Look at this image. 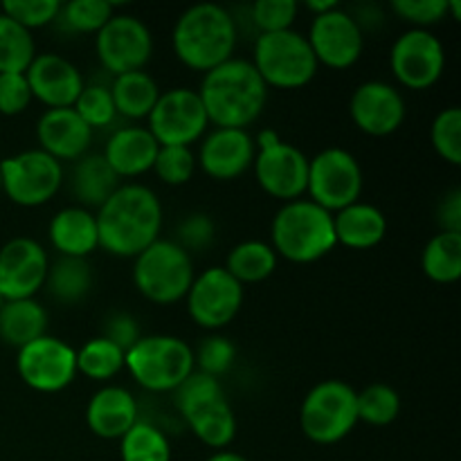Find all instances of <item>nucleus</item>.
Here are the masks:
<instances>
[{
    "mask_svg": "<svg viewBox=\"0 0 461 461\" xmlns=\"http://www.w3.org/2000/svg\"><path fill=\"white\" fill-rule=\"evenodd\" d=\"M99 248L111 257L135 259L162 232V205L151 187L124 183L95 212Z\"/></svg>",
    "mask_w": 461,
    "mask_h": 461,
    "instance_id": "f257e3e1",
    "label": "nucleus"
},
{
    "mask_svg": "<svg viewBox=\"0 0 461 461\" xmlns=\"http://www.w3.org/2000/svg\"><path fill=\"white\" fill-rule=\"evenodd\" d=\"M196 93L214 129L248 131L268 104V86L255 66L234 57L205 72Z\"/></svg>",
    "mask_w": 461,
    "mask_h": 461,
    "instance_id": "f03ea898",
    "label": "nucleus"
},
{
    "mask_svg": "<svg viewBox=\"0 0 461 461\" xmlns=\"http://www.w3.org/2000/svg\"><path fill=\"white\" fill-rule=\"evenodd\" d=\"M239 41L237 21L216 3H198L185 9L171 30L174 54L194 72H210L230 61Z\"/></svg>",
    "mask_w": 461,
    "mask_h": 461,
    "instance_id": "7ed1b4c3",
    "label": "nucleus"
},
{
    "mask_svg": "<svg viewBox=\"0 0 461 461\" xmlns=\"http://www.w3.org/2000/svg\"><path fill=\"white\" fill-rule=\"evenodd\" d=\"M270 246L291 264H313L338 246L333 214L309 198L282 203L270 221Z\"/></svg>",
    "mask_w": 461,
    "mask_h": 461,
    "instance_id": "20e7f679",
    "label": "nucleus"
},
{
    "mask_svg": "<svg viewBox=\"0 0 461 461\" xmlns=\"http://www.w3.org/2000/svg\"><path fill=\"white\" fill-rule=\"evenodd\" d=\"M171 394L176 410L198 441L207 448L228 450L237 437V417L219 378L192 372Z\"/></svg>",
    "mask_w": 461,
    "mask_h": 461,
    "instance_id": "39448f33",
    "label": "nucleus"
},
{
    "mask_svg": "<svg viewBox=\"0 0 461 461\" xmlns=\"http://www.w3.org/2000/svg\"><path fill=\"white\" fill-rule=\"evenodd\" d=\"M194 277L192 255L174 239H158L133 259V284L151 304L169 306L185 300Z\"/></svg>",
    "mask_w": 461,
    "mask_h": 461,
    "instance_id": "423d86ee",
    "label": "nucleus"
},
{
    "mask_svg": "<svg viewBox=\"0 0 461 461\" xmlns=\"http://www.w3.org/2000/svg\"><path fill=\"white\" fill-rule=\"evenodd\" d=\"M124 369L142 390L167 394L174 392L196 369L194 349L178 336H142L126 351Z\"/></svg>",
    "mask_w": 461,
    "mask_h": 461,
    "instance_id": "0eeeda50",
    "label": "nucleus"
},
{
    "mask_svg": "<svg viewBox=\"0 0 461 461\" xmlns=\"http://www.w3.org/2000/svg\"><path fill=\"white\" fill-rule=\"evenodd\" d=\"M250 63L264 84L277 90L304 88L320 70L306 34H300L297 30L257 36Z\"/></svg>",
    "mask_w": 461,
    "mask_h": 461,
    "instance_id": "6e6552de",
    "label": "nucleus"
},
{
    "mask_svg": "<svg viewBox=\"0 0 461 461\" xmlns=\"http://www.w3.org/2000/svg\"><path fill=\"white\" fill-rule=\"evenodd\" d=\"M356 423V390L340 378L313 385L300 405L302 432L318 446L338 444L354 432Z\"/></svg>",
    "mask_w": 461,
    "mask_h": 461,
    "instance_id": "1a4fd4ad",
    "label": "nucleus"
},
{
    "mask_svg": "<svg viewBox=\"0 0 461 461\" xmlns=\"http://www.w3.org/2000/svg\"><path fill=\"white\" fill-rule=\"evenodd\" d=\"M365 176L358 158L342 147L322 149L318 156L309 158L306 194L309 201L322 210L336 212L354 205L363 194Z\"/></svg>",
    "mask_w": 461,
    "mask_h": 461,
    "instance_id": "9d476101",
    "label": "nucleus"
},
{
    "mask_svg": "<svg viewBox=\"0 0 461 461\" xmlns=\"http://www.w3.org/2000/svg\"><path fill=\"white\" fill-rule=\"evenodd\" d=\"M3 194L21 207H41L63 187V165L41 149L14 153L0 160Z\"/></svg>",
    "mask_w": 461,
    "mask_h": 461,
    "instance_id": "9b49d317",
    "label": "nucleus"
},
{
    "mask_svg": "<svg viewBox=\"0 0 461 461\" xmlns=\"http://www.w3.org/2000/svg\"><path fill=\"white\" fill-rule=\"evenodd\" d=\"M147 129L160 147H192L210 131V120L196 90L180 86L160 93Z\"/></svg>",
    "mask_w": 461,
    "mask_h": 461,
    "instance_id": "f8f14e48",
    "label": "nucleus"
},
{
    "mask_svg": "<svg viewBox=\"0 0 461 461\" xmlns=\"http://www.w3.org/2000/svg\"><path fill=\"white\" fill-rule=\"evenodd\" d=\"M95 54L113 77L144 70L153 57V34L142 18L115 12L95 34Z\"/></svg>",
    "mask_w": 461,
    "mask_h": 461,
    "instance_id": "ddd939ff",
    "label": "nucleus"
},
{
    "mask_svg": "<svg viewBox=\"0 0 461 461\" xmlns=\"http://www.w3.org/2000/svg\"><path fill=\"white\" fill-rule=\"evenodd\" d=\"M246 288L223 268L212 266L194 277L189 286L187 313L194 322L210 333H219L239 315Z\"/></svg>",
    "mask_w": 461,
    "mask_h": 461,
    "instance_id": "4468645a",
    "label": "nucleus"
},
{
    "mask_svg": "<svg viewBox=\"0 0 461 461\" xmlns=\"http://www.w3.org/2000/svg\"><path fill=\"white\" fill-rule=\"evenodd\" d=\"M16 369L21 381L41 394L61 392L77 376V351L61 338L50 333L39 340L21 347L16 356Z\"/></svg>",
    "mask_w": 461,
    "mask_h": 461,
    "instance_id": "2eb2a0df",
    "label": "nucleus"
},
{
    "mask_svg": "<svg viewBox=\"0 0 461 461\" xmlns=\"http://www.w3.org/2000/svg\"><path fill=\"white\" fill-rule=\"evenodd\" d=\"M394 79L408 90H428L446 70L444 43L430 30H405L390 50Z\"/></svg>",
    "mask_w": 461,
    "mask_h": 461,
    "instance_id": "dca6fc26",
    "label": "nucleus"
},
{
    "mask_svg": "<svg viewBox=\"0 0 461 461\" xmlns=\"http://www.w3.org/2000/svg\"><path fill=\"white\" fill-rule=\"evenodd\" d=\"M306 41L313 50L318 66H327L331 70H347L356 66L365 50L363 30L351 12L342 7L313 16Z\"/></svg>",
    "mask_w": 461,
    "mask_h": 461,
    "instance_id": "f3484780",
    "label": "nucleus"
},
{
    "mask_svg": "<svg viewBox=\"0 0 461 461\" xmlns=\"http://www.w3.org/2000/svg\"><path fill=\"white\" fill-rule=\"evenodd\" d=\"M351 122L358 131L372 138H387L403 126L408 106L396 86L372 79L356 86L349 99Z\"/></svg>",
    "mask_w": 461,
    "mask_h": 461,
    "instance_id": "a211bd4d",
    "label": "nucleus"
},
{
    "mask_svg": "<svg viewBox=\"0 0 461 461\" xmlns=\"http://www.w3.org/2000/svg\"><path fill=\"white\" fill-rule=\"evenodd\" d=\"M257 185L268 196L282 203L297 201L306 194V178H309V158L291 142L279 140L268 149H259L252 162Z\"/></svg>",
    "mask_w": 461,
    "mask_h": 461,
    "instance_id": "6ab92c4d",
    "label": "nucleus"
},
{
    "mask_svg": "<svg viewBox=\"0 0 461 461\" xmlns=\"http://www.w3.org/2000/svg\"><path fill=\"white\" fill-rule=\"evenodd\" d=\"M50 259L36 239L14 237L0 248V291L5 300H30L45 286Z\"/></svg>",
    "mask_w": 461,
    "mask_h": 461,
    "instance_id": "aec40b11",
    "label": "nucleus"
},
{
    "mask_svg": "<svg viewBox=\"0 0 461 461\" xmlns=\"http://www.w3.org/2000/svg\"><path fill=\"white\" fill-rule=\"evenodd\" d=\"M255 138L243 129H210L201 140L196 165L216 183L237 180L252 169Z\"/></svg>",
    "mask_w": 461,
    "mask_h": 461,
    "instance_id": "412c9836",
    "label": "nucleus"
},
{
    "mask_svg": "<svg viewBox=\"0 0 461 461\" xmlns=\"http://www.w3.org/2000/svg\"><path fill=\"white\" fill-rule=\"evenodd\" d=\"M32 97L48 108H72L84 90L86 79L79 68L61 54H36L25 70Z\"/></svg>",
    "mask_w": 461,
    "mask_h": 461,
    "instance_id": "4be33fe9",
    "label": "nucleus"
},
{
    "mask_svg": "<svg viewBox=\"0 0 461 461\" xmlns=\"http://www.w3.org/2000/svg\"><path fill=\"white\" fill-rule=\"evenodd\" d=\"M95 131L81 120L75 108H48L36 122L39 149L54 160L77 162L90 151Z\"/></svg>",
    "mask_w": 461,
    "mask_h": 461,
    "instance_id": "5701e85b",
    "label": "nucleus"
},
{
    "mask_svg": "<svg viewBox=\"0 0 461 461\" xmlns=\"http://www.w3.org/2000/svg\"><path fill=\"white\" fill-rule=\"evenodd\" d=\"M140 421L138 399L122 385H104L86 405L88 430L99 439L120 441Z\"/></svg>",
    "mask_w": 461,
    "mask_h": 461,
    "instance_id": "b1692460",
    "label": "nucleus"
},
{
    "mask_svg": "<svg viewBox=\"0 0 461 461\" xmlns=\"http://www.w3.org/2000/svg\"><path fill=\"white\" fill-rule=\"evenodd\" d=\"M160 144L156 142L147 126H120L108 135L104 144V160L108 162L117 178H138L153 169Z\"/></svg>",
    "mask_w": 461,
    "mask_h": 461,
    "instance_id": "393cba45",
    "label": "nucleus"
},
{
    "mask_svg": "<svg viewBox=\"0 0 461 461\" xmlns=\"http://www.w3.org/2000/svg\"><path fill=\"white\" fill-rule=\"evenodd\" d=\"M48 239L54 250L70 259H88L99 248L95 212L79 205L59 210L48 223Z\"/></svg>",
    "mask_w": 461,
    "mask_h": 461,
    "instance_id": "a878e982",
    "label": "nucleus"
},
{
    "mask_svg": "<svg viewBox=\"0 0 461 461\" xmlns=\"http://www.w3.org/2000/svg\"><path fill=\"white\" fill-rule=\"evenodd\" d=\"M333 232L338 246L351 250H372L385 239L387 219L372 203H354L333 214Z\"/></svg>",
    "mask_w": 461,
    "mask_h": 461,
    "instance_id": "bb28decb",
    "label": "nucleus"
},
{
    "mask_svg": "<svg viewBox=\"0 0 461 461\" xmlns=\"http://www.w3.org/2000/svg\"><path fill=\"white\" fill-rule=\"evenodd\" d=\"M120 185V178L108 167L102 153H86L72 167V196L77 198L79 207H86V210H90V207H97L99 210Z\"/></svg>",
    "mask_w": 461,
    "mask_h": 461,
    "instance_id": "cd10ccee",
    "label": "nucleus"
},
{
    "mask_svg": "<svg viewBox=\"0 0 461 461\" xmlns=\"http://www.w3.org/2000/svg\"><path fill=\"white\" fill-rule=\"evenodd\" d=\"M50 315L36 297L7 300L0 309V340L9 347L30 345L48 333Z\"/></svg>",
    "mask_w": 461,
    "mask_h": 461,
    "instance_id": "c85d7f7f",
    "label": "nucleus"
},
{
    "mask_svg": "<svg viewBox=\"0 0 461 461\" xmlns=\"http://www.w3.org/2000/svg\"><path fill=\"white\" fill-rule=\"evenodd\" d=\"M108 88H111L117 115L126 120H147L162 93L158 81L144 70L113 77Z\"/></svg>",
    "mask_w": 461,
    "mask_h": 461,
    "instance_id": "c756f323",
    "label": "nucleus"
},
{
    "mask_svg": "<svg viewBox=\"0 0 461 461\" xmlns=\"http://www.w3.org/2000/svg\"><path fill=\"white\" fill-rule=\"evenodd\" d=\"M43 288H48L50 297L63 306H75L84 302L93 291V268L88 259L59 257L54 264H50Z\"/></svg>",
    "mask_w": 461,
    "mask_h": 461,
    "instance_id": "7c9ffc66",
    "label": "nucleus"
},
{
    "mask_svg": "<svg viewBox=\"0 0 461 461\" xmlns=\"http://www.w3.org/2000/svg\"><path fill=\"white\" fill-rule=\"evenodd\" d=\"M277 261L279 257L270 243L259 241V239H248V241L237 243L228 252L223 268L241 286H246V284L266 282L277 270Z\"/></svg>",
    "mask_w": 461,
    "mask_h": 461,
    "instance_id": "2f4dec72",
    "label": "nucleus"
},
{
    "mask_svg": "<svg viewBox=\"0 0 461 461\" xmlns=\"http://www.w3.org/2000/svg\"><path fill=\"white\" fill-rule=\"evenodd\" d=\"M421 270L430 282L455 284L461 275V232H439L421 252Z\"/></svg>",
    "mask_w": 461,
    "mask_h": 461,
    "instance_id": "473e14b6",
    "label": "nucleus"
},
{
    "mask_svg": "<svg viewBox=\"0 0 461 461\" xmlns=\"http://www.w3.org/2000/svg\"><path fill=\"white\" fill-rule=\"evenodd\" d=\"M124 363L126 351L102 336L90 338L77 351V374H84L95 383L113 381L124 369Z\"/></svg>",
    "mask_w": 461,
    "mask_h": 461,
    "instance_id": "72a5a7b5",
    "label": "nucleus"
},
{
    "mask_svg": "<svg viewBox=\"0 0 461 461\" xmlns=\"http://www.w3.org/2000/svg\"><path fill=\"white\" fill-rule=\"evenodd\" d=\"M122 461H171V444L165 432L140 419L120 439Z\"/></svg>",
    "mask_w": 461,
    "mask_h": 461,
    "instance_id": "f704fd0d",
    "label": "nucleus"
},
{
    "mask_svg": "<svg viewBox=\"0 0 461 461\" xmlns=\"http://www.w3.org/2000/svg\"><path fill=\"white\" fill-rule=\"evenodd\" d=\"M356 412H358V421L367 426H390L401 414L399 392L385 383H372L365 390L356 392Z\"/></svg>",
    "mask_w": 461,
    "mask_h": 461,
    "instance_id": "c9c22d12",
    "label": "nucleus"
},
{
    "mask_svg": "<svg viewBox=\"0 0 461 461\" xmlns=\"http://www.w3.org/2000/svg\"><path fill=\"white\" fill-rule=\"evenodd\" d=\"M36 57L32 32L14 23L0 12V75L3 72H25Z\"/></svg>",
    "mask_w": 461,
    "mask_h": 461,
    "instance_id": "e433bc0d",
    "label": "nucleus"
},
{
    "mask_svg": "<svg viewBox=\"0 0 461 461\" xmlns=\"http://www.w3.org/2000/svg\"><path fill=\"white\" fill-rule=\"evenodd\" d=\"M115 14L108 0H70L61 5L57 21L72 34H97Z\"/></svg>",
    "mask_w": 461,
    "mask_h": 461,
    "instance_id": "4c0bfd02",
    "label": "nucleus"
},
{
    "mask_svg": "<svg viewBox=\"0 0 461 461\" xmlns=\"http://www.w3.org/2000/svg\"><path fill=\"white\" fill-rule=\"evenodd\" d=\"M72 108H75L77 115H79L93 131L108 129V126L115 124L117 120L111 88L102 84H86Z\"/></svg>",
    "mask_w": 461,
    "mask_h": 461,
    "instance_id": "58836bf2",
    "label": "nucleus"
},
{
    "mask_svg": "<svg viewBox=\"0 0 461 461\" xmlns=\"http://www.w3.org/2000/svg\"><path fill=\"white\" fill-rule=\"evenodd\" d=\"M430 142L437 156L448 165H461V111L457 106L437 113L430 126Z\"/></svg>",
    "mask_w": 461,
    "mask_h": 461,
    "instance_id": "ea45409f",
    "label": "nucleus"
},
{
    "mask_svg": "<svg viewBox=\"0 0 461 461\" xmlns=\"http://www.w3.org/2000/svg\"><path fill=\"white\" fill-rule=\"evenodd\" d=\"M234 360H237V347L230 338L221 336V333H210L201 340V345L194 351V365L196 372L207 374V376L221 378L232 369Z\"/></svg>",
    "mask_w": 461,
    "mask_h": 461,
    "instance_id": "a19ab883",
    "label": "nucleus"
},
{
    "mask_svg": "<svg viewBox=\"0 0 461 461\" xmlns=\"http://www.w3.org/2000/svg\"><path fill=\"white\" fill-rule=\"evenodd\" d=\"M196 167V153L192 147H160L151 171H156L165 185L180 187L194 178Z\"/></svg>",
    "mask_w": 461,
    "mask_h": 461,
    "instance_id": "79ce46f5",
    "label": "nucleus"
},
{
    "mask_svg": "<svg viewBox=\"0 0 461 461\" xmlns=\"http://www.w3.org/2000/svg\"><path fill=\"white\" fill-rule=\"evenodd\" d=\"M300 5L295 0H257L250 5V21L259 34L293 30Z\"/></svg>",
    "mask_w": 461,
    "mask_h": 461,
    "instance_id": "37998d69",
    "label": "nucleus"
},
{
    "mask_svg": "<svg viewBox=\"0 0 461 461\" xmlns=\"http://www.w3.org/2000/svg\"><path fill=\"white\" fill-rule=\"evenodd\" d=\"M0 12L32 32L57 21L61 3L59 0H5L0 5Z\"/></svg>",
    "mask_w": 461,
    "mask_h": 461,
    "instance_id": "c03bdc74",
    "label": "nucleus"
},
{
    "mask_svg": "<svg viewBox=\"0 0 461 461\" xmlns=\"http://www.w3.org/2000/svg\"><path fill=\"white\" fill-rule=\"evenodd\" d=\"M390 9L412 30H428L448 18V0H392Z\"/></svg>",
    "mask_w": 461,
    "mask_h": 461,
    "instance_id": "a18cd8bd",
    "label": "nucleus"
},
{
    "mask_svg": "<svg viewBox=\"0 0 461 461\" xmlns=\"http://www.w3.org/2000/svg\"><path fill=\"white\" fill-rule=\"evenodd\" d=\"M178 237L174 239L185 252L194 255V252H203L214 243L216 237V225L207 212H192V214L185 216L178 223L176 230Z\"/></svg>",
    "mask_w": 461,
    "mask_h": 461,
    "instance_id": "49530a36",
    "label": "nucleus"
},
{
    "mask_svg": "<svg viewBox=\"0 0 461 461\" xmlns=\"http://www.w3.org/2000/svg\"><path fill=\"white\" fill-rule=\"evenodd\" d=\"M32 90L25 72H3L0 75V115H21L30 108Z\"/></svg>",
    "mask_w": 461,
    "mask_h": 461,
    "instance_id": "de8ad7c7",
    "label": "nucleus"
},
{
    "mask_svg": "<svg viewBox=\"0 0 461 461\" xmlns=\"http://www.w3.org/2000/svg\"><path fill=\"white\" fill-rule=\"evenodd\" d=\"M102 338L111 340L113 345H117L120 349L129 351L131 347L142 338V331H140V324L133 315L126 313V311H113V313L104 320Z\"/></svg>",
    "mask_w": 461,
    "mask_h": 461,
    "instance_id": "09e8293b",
    "label": "nucleus"
},
{
    "mask_svg": "<svg viewBox=\"0 0 461 461\" xmlns=\"http://www.w3.org/2000/svg\"><path fill=\"white\" fill-rule=\"evenodd\" d=\"M437 221L441 225V232H461V189H453L441 201Z\"/></svg>",
    "mask_w": 461,
    "mask_h": 461,
    "instance_id": "8fccbe9b",
    "label": "nucleus"
},
{
    "mask_svg": "<svg viewBox=\"0 0 461 461\" xmlns=\"http://www.w3.org/2000/svg\"><path fill=\"white\" fill-rule=\"evenodd\" d=\"M336 7H340V5H338V0H309V3H306V9H309V12H313V16L327 14Z\"/></svg>",
    "mask_w": 461,
    "mask_h": 461,
    "instance_id": "3c124183",
    "label": "nucleus"
},
{
    "mask_svg": "<svg viewBox=\"0 0 461 461\" xmlns=\"http://www.w3.org/2000/svg\"><path fill=\"white\" fill-rule=\"evenodd\" d=\"M205 461H248L243 455L234 453V450H216L214 455H210Z\"/></svg>",
    "mask_w": 461,
    "mask_h": 461,
    "instance_id": "603ef678",
    "label": "nucleus"
},
{
    "mask_svg": "<svg viewBox=\"0 0 461 461\" xmlns=\"http://www.w3.org/2000/svg\"><path fill=\"white\" fill-rule=\"evenodd\" d=\"M5 302H7V300H5V295H3V291H0V309H3V304H5Z\"/></svg>",
    "mask_w": 461,
    "mask_h": 461,
    "instance_id": "864d4df0",
    "label": "nucleus"
},
{
    "mask_svg": "<svg viewBox=\"0 0 461 461\" xmlns=\"http://www.w3.org/2000/svg\"><path fill=\"white\" fill-rule=\"evenodd\" d=\"M0 194H3V176H0Z\"/></svg>",
    "mask_w": 461,
    "mask_h": 461,
    "instance_id": "5fc2aeb1",
    "label": "nucleus"
}]
</instances>
